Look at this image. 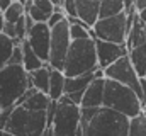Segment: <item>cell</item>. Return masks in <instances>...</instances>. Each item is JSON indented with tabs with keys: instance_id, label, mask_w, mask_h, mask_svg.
Here are the masks:
<instances>
[{
	"instance_id": "6da1fadb",
	"label": "cell",
	"mask_w": 146,
	"mask_h": 136,
	"mask_svg": "<svg viewBox=\"0 0 146 136\" xmlns=\"http://www.w3.org/2000/svg\"><path fill=\"white\" fill-rule=\"evenodd\" d=\"M80 126L83 136H127L129 119L119 112L106 107L82 109L80 107Z\"/></svg>"
},
{
	"instance_id": "7a4b0ae2",
	"label": "cell",
	"mask_w": 146,
	"mask_h": 136,
	"mask_svg": "<svg viewBox=\"0 0 146 136\" xmlns=\"http://www.w3.org/2000/svg\"><path fill=\"white\" fill-rule=\"evenodd\" d=\"M99 68L97 63V51H95V41L92 37L72 41L70 49L66 53L63 75L65 78H75L88 73H95Z\"/></svg>"
},
{
	"instance_id": "3957f363",
	"label": "cell",
	"mask_w": 146,
	"mask_h": 136,
	"mask_svg": "<svg viewBox=\"0 0 146 136\" xmlns=\"http://www.w3.org/2000/svg\"><path fill=\"white\" fill-rule=\"evenodd\" d=\"M102 107L110 109L114 112H119V114L126 116L127 119H134L139 114H143V111H145L143 102L134 94V90H131L129 87L117 83L114 80H106Z\"/></svg>"
},
{
	"instance_id": "277c9868",
	"label": "cell",
	"mask_w": 146,
	"mask_h": 136,
	"mask_svg": "<svg viewBox=\"0 0 146 136\" xmlns=\"http://www.w3.org/2000/svg\"><path fill=\"white\" fill-rule=\"evenodd\" d=\"M29 77L22 67L7 65L0 70V101L2 109L15 107L17 101L27 92Z\"/></svg>"
},
{
	"instance_id": "5b68a950",
	"label": "cell",
	"mask_w": 146,
	"mask_h": 136,
	"mask_svg": "<svg viewBox=\"0 0 146 136\" xmlns=\"http://www.w3.org/2000/svg\"><path fill=\"white\" fill-rule=\"evenodd\" d=\"M46 128V112H34L24 107H14L3 131L15 136H42Z\"/></svg>"
},
{
	"instance_id": "8992f818",
	"label": "cell",
	"mask_w": 146,
	"mask_h": 136,
	"mask_svg": "<svg viewBox=\"0 0 146 136\" xmlns=\"http://www.w3.org/2000/svg\"><path fill=\"white\" fill-rule=\"evenodd\" d=\"M80 107L75 105L66 95H63L58 105H56V112L51 123V129L54 136H76V131L80 128Z\"/></svg>"
},
{
	"instance_id": "52a82bcc",
	"label": "cell",
	"mask_w": 146,
	"mask_h": 136,
	"mask_svg": "<svg viewBox=\"0 0 146 136\" xmlns=\"http://www.w3.org/2000/svg\"><path fill=\"white\" fill-rule=\"evenodd\" d=\"M92 39H100L114 44H126L127 37V17L126 14H117L109 19H99L97 24L90 29Z\"/></svg>"
},
{
	"instance_id": "ba28073f",
	"label": "cell",
	"mask_w": 146,
	"mask_h": 136,
	"mask_svg": "<svg viewBox=\"0 0 146 136\" xmlns=\"http://www.w3.org/2000/svg\"><path fill=\"white\" fill-rule=\"evenodd\" d=\"M72 39H70V22L65 19L54 27H51V43H49V58L48 65L51 70L63 71L66 53L70 49Z\"/></svg>"
},
{
	"instance_id": "9c48e42d",
	"label": "cell",
	"mask_w": 146,
	"mask_h": 136,
	"mask_svg": "<svg viewBox=\"0 0 146 136\" xmlns=\"http://www.w3.org/2000/svg\"><path fill=\"white\" fill-rule=\"evenodd\" d=\"M102 71H104V78L106 80H114L117 83H122V85L129 87L131 90H134V94L139 99H143L139 78H138V75H136V71H134V68H133V65H131V61H129L127 56H122L121 60H117L115 63H112L109 68H106Z\"/></svg>"
},
{
	"instance_id": "30bf717a",
	"label": "cell",
	"mask_w": 146,
	"mask_h": 136,
	"mask_svg": "<svg viewBox=\"0 0 146 136\" xmlns=\"http://www.w3.org/2000/svg\"><path fill=\"white\" fill-rule=\"evenodd\" d=\"M31 46V49L34 51L37 58L48 65V58H49V43H51V29L48 27V24H34L33 29L27 34L26 39Z\"/></svg>"
},
{
	"instance_id": "8fae6325",
	"label": "cell",
	"mask_w": 146,
	"mask_h": 136,
	"mask_svg": "<svg viewBox=\"0 0 146 136\" xmlns=\"http://www.w3.org/2000/svg\"><path fill=\"white\" fill-rule=\"evenodd\" d=\"M99 77H104V71H102V70H97L95 73L75 77V78H65V95H66L75 105L80 107L87 87H88L95 78H99Z\"/></svg>"
},
{
	"instance_id": "7c38bea8",
	"label": "cell",
	"mask_w": 146,
	"mask_h": 136,
	"mask_svg": "<svg viewBox=\"0 0 146 136\" xmlns=\"http://www.w3.org/2000/svg\"><path fill=\"white\" fill-rule=\"evenodd\" d=\"M94 41H95V51H97V63L100 70H106L117 60H121L122 56H127L126 44H114L100 39H94Z\"/></svg>"
},
{
	"instance_id": "4fadbf2b",
	"label": "cell",
	"mask_w": 146,
	"mask_h": 136,
	"mask_svg": "<svg viewBox=\"0 0 146 136\" xmlns=\"http://www.w3.org/2000/svg\"><path fill=\"white\" fill-rule=\"evenodd\" d=\"M76 19L88 29H92L99 21L100 0H75Z\"/></svg>"
},
{
	"instance_id": "5bb4252c",
	"label": "cell",
	"mask_w": 146,
	"mask_h": 136,
	"mask_svg": "<svg viewBox=\"0 0 146 136\" xmlns=\"http://www.w3.org/2000/svg\"><path fill=\"white\" fill-rule=\"evenodd\" d=\"M104 85H106V78H104V77L95 78V80L87 87L80 107H82V109H97V107H102V101H104Z\"/></svg>"
},
{
	"instance_id": "9a60e30c",
	"label": "cell",
	"mask_w": 146,
	"mask_h": 136,
	"mask_svg": "<svg viewBox=\"0 0 146 136\" xmlns=\"http://www.w3.org/2000/svg\"><path fill=\"white\" fill-rule=\"evenodd\" d=\"M48 105H49V97L34 89H27V92L15 104V107H24V109L34 111V112H46Z\"/></svg>"
},
{
	"instance_id": "2e32d148",
	"label": "cell",
	"mask_w": 146,
	"mask_h": 136,
	"mask_svg": "<svg viewBox=\"0 0 146 136\" xmlns=\"http://www.w3.org/2000/svg\"><path fill=\"white\" fill-rule=\"evenodd\" d=\"M53 12H54V7L51 0H33L27 15L33 19L34 24H48Z\"/></svg>"
},
{
	"instance_id": "e0dca14e",
	"label": "cell",
	"mask_w": 146,
	"mask_h": 136,
	"mask_svg": "<svg viewBox=\"0 0 146 136\" xmlns=\"http://www.w3.org/2000/svg\"><path fill=\"white\" fill-rule=\"evenodd\" d=\"M27 77H29V89H34L37 92L48 95L49 77H51V67L49 65H42L39 70L33 71V73H27Z\"/></svg>"
},
{
	"instance_id": "ac0fdd59",
	"label": "cell",
	"mask_w": 146,
	"mask_h": 136,
	"mask_svg": "<svg viewBox=\"0 0 146 136\" xmlns=\"http://www.w3.org/2000/svg\"><path fill=\"white\" fill-rule=\"evenodd\" d=\"M127 58L131 61V65L134 68L138 78H145L146 77V44L143 46H138L131 51H127Z\"/></svg>"
},
{
	"instance_id": "d6986e66",
	"label": "cell",
	"mask_w": 146,
	"mask_h": 136,
	"mask_svg": "<svg viewBox=\"0 0 146 136\" xmlns=\"http://www.w3.org/2000/svg\"><path fill=\"white\" fill-rule=\"evenodd\" d=\"M63 95H65V75H63V71L51 70L48 97H49V101L58 102L61 97H63Z\"/></svg>"
},
{
	"instance_id": "ffe728a7",
	"label": "cell",
	"mask_w": 146,
	"mask_h": 136,
	"mask_svg": "<svg viewBox=\"0 0 146 136\" xmlns=\"http://www.w3.org/2000/svg\"><path fill=\"white\" fill-rule=\"evenodd\" d=\"M146 44V39H145V33H143V24L139 22L138 19V14L134 15V22H133V27L131 31L127 33V37H126V48L127 51L138 48V46H143Z\"/></svg>"
},
{
	"instance_id": "44dd1931",
	"label": "cell",
	"mask_w": 146,
	"mask_h": 136,
	"mask_svg": "<svg viewBox=\"0 0 146 136\" xmlns=\"http://www.w3.org/2000/svg\"><path fill=\"white\" fill-rule=\"evenodd\" d=\"M21 49H22V68L27 73H33V71L39 70L42 65H46V63H42L36 55H34V51L31 49V46H29L27 41H24L21 44Z\"/></svg>"
},
{
	"instance_id": "7402d4cb",
	"label": "cell",
	"mask_w": 146,
	"mask_h": 136,
	"mask_svg": "<svg viewBox=\"0 0 146 136\" xmlns=\"http://www.w3.org/2000/svg\"><path fill=\"white\" fill-rule=\"evenodd\" d=\"M124 12V2L122 0H100L99 9V19H109L117 14Z\"/></svg>"
},
{
	"instance_id": "603a6c76",
	"label": "cell",
	"mask_w": 146,
	"mask_h": 136,
	"mask_svg": "<svg viewBox=\"0 0 146 136\" xmlns=\"http://www.w3.org/2000/svg\"><path fill=\"white\" fill-rule=\"evenodd\" d=\"M14 46H15V44L12 43V39H9L7 36L0 34V70L9 65V60H10V56H12Z\"/></svg>"
},
{
	"instance_id": "cb8c5ba5",
	"label": "cell",
	"mask_w": 146,
	"mask_h": 136,
	"mask_svg": "<svg viewBox=\"0 0 146 136\" xmlns=\"http://www.w3.org/2000/svg\"><path fill=\"white\" fill-rule=\"evenodd\" d=\"M2 15H3V21H5V22H9V24H15L21 17H24V15H26L22 2H12V3H10V7H9Z\"/></svg>"
},
{
	"instance_id": "d4e9b609",
	"label": "cell",
	"mask_w": 146,
	"mask_h": 136,
	"mask_svg": "<svg viewBox=\"0 0 146 136\" xmlns=\"http://www.w3.org/2000/svg\"><path fill=\"white\" fill-rule=\"evenodd\" d=\"M68 21V19H66ZM70 39L72 41H78V39H87L90 37V29L85 27L78 19H70Z\"/></svg>"
},
{
	"instance_id": "484cf974",
	"label": "cell",
	"mask_w": 146,
	"mask_h": 136,
	"mask_svg": "<svg viewBox=\"0 0 146 136\" xmlns=\"http://www.w3.org/2000/svg\"><path fill=\"white\" fill-rule=\"evenodd\" d=\"M127 136H146V116L145 111L134 119H129V135Z\"/></svg>"
},
{
	"instance_id": "4316f807",
	"label": "cell",
	"mask_w": 146,
	"mask_h": 136,
	"mask_svg": "<svg viewBox=\"0 0 146 136\" xmlns=\"http://www.w3.org/2000/svg\"><path fill=\"white\" fill-rule=\"evenodd\" d=\"M9 65L22 67V49H21V46H14V51H12V56L9 60Z\"/></svg>"
},
{
	"instance_id": "83f0119b",
	"label": "cell",
	"mask_w": 146,
	"mask_h": 136,
	"mask_svg": "<svg viewBox=\"0 0 146 136\" xmlns=\"http://www.w3.org/2000/svg\"><path fill=\"white\" fill-rule=\"evenodd\" d=\"M12 111H14V107H7V109H2V111H0V131L5 129V126H7V123H9V117H10Z\"/></svg>"
},
{
	"instance_id": "f1b7e54d",
	"label": "cell",
	"mask_w": 146,
	"mask_h": 136,
	"mask_svg": "<svg viewBox=\"0 0 146 136\" xmlns=\"http://www.w3.org/2000/svg\"><path fill=\"white\" fill-rule=\"evenodd\" d=\"M56 105H58V102L49 101V105L46 109V123H48V126H51V123H53V117H54V112H56Z\"/></svg>"
},
{
	"instance_id": "f546056e",
	"label": "cell",
	"mask_w": 146,
	"mask_h": 136,
	"mask_svg": "<svg viewBox=\"0 0 146 136\" xmlns=\"http://www.w3.org/2000/svg\"><path fill=\"white\" fill-rule=\"evenodd\" d=\"M134 10H136V12L146 10V0H136V2H134Z\"/></svg>"
},
{
	"instance_id": "4dcf8cb0",
	"label": "cell",
	"mask_w": 146,
	"mask_h": 136,
	"mask_svg": "<svg viewBox=\"0 0 146 136\" xmlns=\"http://www.w3.org/2000/svg\"><path fill=\"white\" fill-rule=\"evenodd\" d=\"M10 3H12V0H0V12L3 14V12L10 7Z\"/></svg>"
},
{
	"instance_id": "1f68e13d",
	"label": "cell",
	"mask_w": 146,
	"mask_h": 136,
	"mask_svg": "<svg viewBox=\"0 0 146 136\" xmlns=\"http://www.w3.org/2000/svg\"><path fill=\"white\" fill-rule=\"evenodd\" d=\"M42 136H54V135H53V129H51V126H48V128H46V131L42 133Z\"/></svg>"
},
{
	"instance_id": "d6a6232c",
	"label": "cell",
	"mask_w": 146,
	"mask_h": 136,
	"mask_svg": "<svg viewBox=\"0 0 146 136\" xmlns=\"http://www.w3.org/2000/svg\"><path fill=\"white\" fill-rule=\"evenodd\" d=\"M3 26H5V21H3V15L0 14V34H2V31H3Z\"/></svg>"
},
{
	"instance_id": "836d02e7",
	"label": "cell",
	"mask_w": 146,
	"mask_h": 136,
	"mask_svg": "<svg viewBox=\"0 0 146 136\" xmlns=\"http://www.w3.org/2000/svg\"><path fill=\"white\" fill-rule=\"evenodd\" d=\"M0 136H15V135H10V133H7V131H0Z\"/></svg>"
},
{
	"instance_id": "e575fe53",
	"label": "cell",
	"mask_w": 146,
	"mask_h": 136,
	"mask_svg": "<svg viewBox=\"0 0 146 136\" xmlns=\"http://www.w3.org/2000/svg\"><path fill=\"white\" fill-rule=\"evenodd\" d=\"M143 33H145V39H146V24H143Z\"/></svg>"
},
{
	"instance_id": "d590c367",
	"label": "cell",
	"mask_w": 146,
	"mask_h": 136,
	"mask_svg": "<svg viewBox=\"0 0 146 136\" xmlns=\"http://www.w3.org/2000/svg\"><path fill=\"white\" fill-rule=\"evenodd\" d=\"M0 111H2V101H0Z\"/></svg>"
},
{
	"instance_id": "8d00e7d4",
	"label": "cell",
	"mask_w": 146,
	"mask_h": 136,
	"mask_svg": "<svg viewBox=\"0 0 146 136\" xmlns=\"http://www.w3.org/2000/svg\"><path fill=\"white\" fill-rule=\"evenodd\" d=\"M145 116H146V107H145Z\"/></svg>"
},
{
	"instance_id": "74e56055",
	"label": "cell",
	"mask_w": 146,
	"mask_h": 136,
	"mask_svg": "<svg viewBox=\"0 0 146 136\" xmlns=\"http://www.w3.org/2000/svg\"><path fill=\"white\" fill-rule=\"evenodd\" d=\"M0 14H2V12H0Z\"/></svg>"
}]
</instances>
